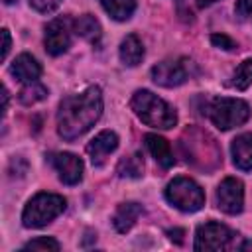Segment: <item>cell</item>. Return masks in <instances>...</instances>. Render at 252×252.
Returning <instances> with one entry per match:
<instances>
[{
  "label": "cell",
  "instance_id": "3",
  "mask_svg": "<svg viewBox=\"0 0 252 252\" xmlns=\"http://www.w3.org/2000/svg\"><path fill=\"white\" fill-rule=\"evenodd\" d=\"M67 207V201L57 193H37L28 201L22 213V224L26 228H41L57 219Z\"/></svg>",
  "mask_w": 252,
  "mask_h": 252
},
{
  "label": "cell",
  "instance_id": "2",
  "mask_svg": "<svg viewBox=\"0 0 252 252\" xmlns=\"http://www.w3.org/2000/svg\"><path fill=\"white\" fill-rule=\"evenodd\" d=\"M130 106L134 110V114L148 126L152 128H161V130H169L177 124V112L173 106H169L163 98H159L158 94H154L152 91L140 89L132 94Z\"/></svg>",
  "mask_w": 252,
  "mask_h": 252
},
{
  "label": "cell",
  "instance_id": "20",
  "mask_svg": "<svg viewBox=\"0 0 252 252\" xmlns=\"http://www.w3.org/2000/svg\"><path fill=\"white\" fill-rule=\"evenodd\" d=\"M116 173L120 177H128V179H138L144 175V159H142V154H132V156H126L118 161V167H116Z\"/></svg>",
  "mask_w": 252,
  "mask_h": 252
},
{
  "label": "cell",
  "instance_id": "28",
  "mask_svg": "<svg viewBox=\"0 0 252 252\" xmlns=\"http://www.w3.org/2000/svg\"><path fill=\"white\" fill-rule=\"evenodd\" d=\"M2 39H4V43H2V59H6V55H8V51H10V32L4 28L2 30Z\"/></svg>",
  "mask_w": 252,
  "mask_h": 252
},
{
  "label": "cell",
  "instance_id": "8",
  "mask_svg": "<svg viewBox=\"0 0 252 252\" xmlns=\"http://www.w3.org/2000/svg\"><path fill=\"white\" fill-rule=\"evenodd\" d=\"M238 240V234L220 222H205L195 232V250H228L234 248ZM238 248V246H236Z\"/></svg>",
  "mask_w": 252,
  "mask_h": 252
},
{
  "label": "cell",
  "instance_id": "24",
  "mask_svg": "<svg viewBox=\"0 0 252 252\" xmlns=\"http://www.w3.org/2000/svg\"><path fill=\"white\" fill-rule=\"evenodd\" d=\"M211 43L215 47H219V49H224V51H234L236 49V43L224 33H213L211 35Z\"/></svg>",
  "mask_w": 252,
  "mask_h": 252
},
{
  "label": "cell",
  "instance_id": "21",
  "mask_svg": "<svg viewBox=\"0 0 252 252\" xmlns=\"http://www.w3.org/2000/svg\"><path fill=\"white\" fill-rule=\"evenodd\" d=\"M18 98H20L22 104L32 106V104L41 102V100L47 98V89H45L41 83H37V81H33V83H26V87L20 91Z\"/></svg>",
  "mask_w": 252,
  "mask_h": 252
},
{
  "label": "cell",
  "instance_id": "14",
  "mask_svg": "<svg viewBox=\"0 0 252 252\" xmlns=\"http://www.w3.org/2000/svg\"><path fill=\"white\" fill-rule=\"evenodd\" d=\"M144 142H146V148L148 152L152 154V158L163 167V169H169L173 163H175V158H173V152L169 148V142L158 134H146L144 136Z\"/></svg>",
  "mask_w": 252,
  "mask_h": 252
},
{
  "label": "cell",
  "instance_id": "10",
  "mask_svg": "<svg viewBox=\"0 0 252 252\" xmlns=\"http://www.w3.org/2000/svg\"><path fill=\"white\" fill-rule=\"evenodd\" d=\"M71 20L55 18L45 26V49L49 55H61L71 45Z\"/></svg>",
  "mask_w": 252,
  "mask_h": 252
},
{
  "label": "cell",
  "instance_id": "11",
  "mask_svg": "<svg viewBox=\"0 0 252 252\" xmlns=\"http://www.w3.org/2000/svg\"><path fill=\"white\" fill-rule=\"evenodd\" d=\"M47 161L53 165V169L57 171L59 179L65 185H77L83 179V161L75 154H69V152L49 154Z\"/></svg>",
  "mask_w": 252,
  "mask_h": 252
},
{
  "label": "cell",
  "instance_id": "6",
  "mask_svg": "<svg viewBox=\"0 0 252 252\" xmlns=\"http://www.w3.org/2000/svg\"><path fill=\"white\" fill-rule=\"evenodd\" d=\"M195 73H197V67L187 57L165 59V61L152 67L154 83H158L159 87H165V89H173V87H179V85L187 83Z\"/></svg>",
  "mask_w": 252,
  "mask_h": 252
},
{
  "label": "cell",
  "instance_id": "1",
  "mask_svg": "<svg viewBox=\"0 0 252 252\" xmlns=\"http://www.w3.org/2000/svg\"><path fill=\"white\" fill-rule=\"evenodd\" d=\"M102 114V93L87 87L83 93L65 96L57 110V132L65 140H75L89 132Z\"/></svg>",
  "mask_w": 252,
  "mask_h": 252
},
{
  "label": "cell",
  "instance_id": "31",
  "mask_svg": "<svg viewBox=\"0 0 252 252\" xmlns=\"http://www.w3.org/2000/svg\"><path fill=\"white\" fill-rule=\"evenodd\" d=\"M14 2H16V0H4V4H8V6H10V4H14Z\"/></svg>",
  "mask_w": 252,
  "mask_h": 252
},
{
  "label": "cell",
  "instance_id": "26",
  "mask_svg": "<svg viewBox=\"0 0 252 252\" xmlns=\"http://www.w3.org/2000/svg\"><path fill=\"white\" fill-rule=\"evenodd\" d=\"M236 14L240 18H248L252 16V0H236Z\"/></svg>",
  "mask_w": 252,
  "mask_h": 252
},
{
  "label": "cell",
  "instance_id": "27",
  "mask_svg": "<svg viewBox=\"0 0 252 252\" xmlns=\"http://www.w3.org/2000/svg\"><path fill=\"white\" fill-rule=\"evenodd\" d=\"M173 242H177V244H181L183 242V234H185V230L183 228H169L167 232H165Z\"/></svg>",
  "mask_w": 252,
  "mask_h": 252
},
{
  "label": "cell",
  "instance_id": "5",
  "mask_svg": "<svg viewBox=\"0 0 252 252\" xmlns=\"http://www.w3.org/2000/svg\"><path fill=\"white\" fill-rule=\"evenodd\" d=\"M165 199L183 213H195L205 205L203 189L189 177H175L165 187Z\"/></svg>",
  "mask_w": 252,
  "mask_h": 252
},
{
  "label": "cell",
  "instance_id": "25",
  "mask_svg": "<svg viewBox=\"0 0 252 252\" xmlns=\"http://www.w3.org/2000/svg\"><path fill=\"white\" fill-rule=\"evenodd\" d=\"M61 4V0H30V6L41 14H49L53 10H57Z\"/></svg>",
  "mask_w": 252,
  "mask_h": 252
},
{
  "label": "cell",
  "instance_id": "13",
  "mask_svg": "<svg viewBox=\"0 0 252 252\" xmlns=\"http://www.w3.org/2000/svg\"><path fill=\"white\" fill-rule=\"evenodd\" d=\"M10 73H12L18 81H22V83H33V81H37L39 75H41V65H39L37 59L32 57L30 53H22V55H18V57L14 59V63H12V67H10Z\"/></svg>",
  "mask_w": 252,
  "mask_h": 252
},
{
  "label": "cell",
  "instance_id": "17",
  "mask_svg": "<svg viewBox=\"0 0 252 252\" xmlns=\"http://www.w3.org/2000/svg\"><path fill=\"white\" fill-rule=\"evenodd\" d=\"M144 59V45L136 33H130L120 43V61L126 67H136Z\"/></svg>",
  "mask_w": 252,
  "mask_h": 252
},
{
  "label": "cell",
  "instance_id": "22",
  "mask_svg": "<svg viewBox=\"0 0 252 252\" xmlns=\"http://www.w3.org/2000/svg\"><path fill=\"white\" fill-rule=\"evenodd\" d=\"M230 85H232L234 89H238V91H246V89L252 85V59H244V61L236 67Z\"/></svg>",
  "mask_w": 252,
  "mask_h": 252
},
{
  "label": "cell",
  "instance_id": "4",
  "mask_svg": "<svg viewBox=\"0 0 252 252\" xmlns=\"http://www.w3.org/2000/svg\"><path fill=\"white\" fill-rule=\"evenodd\" d=\"M207 114L219 130H230V128L242 126L250 118V106L240 98L219 96L211 100Z\"/></svg>",
  "mask_w": 252,
  "mask_h": 252
},
{
  "label": "cell",
  "instance_id": "7",
  "mask_svg": "<svg viewBox=\"0 0 252 252\" xmlns=\"http://www.w3.org/2000/svg\"><path fill=\"white\" fill-rule=\"evenodd\" d=\"M181 148L185 152L187 163L191 161L197 167L209 169L205 163L207 159H213L215 163L219 161V150H217L215 140L201 130H187L185 136L181 138Z\"/></svg>",
  "mask_w": 252,
  "mask_h": 252
},
{
  "label": "cell",
  "instance_id": "12",
  "mask_svg": "<svg viewBox=\"0 0 252 252\" xmlns=\"http://www.w3.org/2000/svg\"><path fill=\"white\" fill-rule=\"evenodd\" d=\"M118 148V136L112 130H102L98 132L89 144H87V154L93 161L94 167H100L106 158Z\"/></svg>",
  "mask_w": 252,
  "mask_h": 252
},
{
  "label": "cell",
  "instance_id": "9",
  "mask_svg": "<svg viewBox=\"0 0 252 252\" xmlns=\"http://www.w3.org/2000/svg\"><path fill=\"white\" fill-rule=\"evenodd\" d=\"M217 207L226 215H238L244 207V185L236 177H226L217 187Z\"/></svg>",
  "mask_w": 252,
  "mask_h": 252
},
{
  "label": "cell",
  "instance_id": "23",
  "mask_svg": "<svg viewBox=\"0 0 252 252\" xmlns=\"http://www.w3.org/2000/svg\"><path fill=\"white\" fill-rule=\"evenodd\" d=\"M24 250H53V252H57L59 242L53 240V238H47V236H39V238H33L30 242H26Z\"/></svg>",
  "mask_w": 252,
  "mask_h": 252
},
{
  "label": "cell",
  "instance_id": "19",
  "mask_svg": "<svg viewBox=\"0 0 252 252\" xmlns=\"http://www.w3.org/2000/svg\"><path fill=\"white\" fill-rule=\"evenodd\" d=\"M98 2L104 8V12L116 22L128 20L136 10V0H98Z\"/></svg>",
  "mask_w": 252,
  "mask_h": 252
},
{
  "label": "cell",
  "instance_id": "16",
  "mask_svg": "<svg viewBox=\"0 0 252 252\" xmlns=\"http://www.w3.org/2000/svg\"><path fill=\"white\" fill-rule=\"evenodd\" d=\"M140 215H142V207L138 203H134V201L122 203V205H118V209H116V213L112 217V224H114V228L118 232L124 234V232H128L136 224Z\"/></svg>",
  "mask_w": 252,
  "mask_h": 252
},
{
  "label": "cell",
  "instance_id": "29",
  "mask_svg": "<svg viewBox=\"0 0 252 252\" xmlns=\"http://www.w3.org/2000/svg\"><path fill=\"white\" fill-rule=\"evenodd\" d=\"M8 110V89L2 87V114H6Z\"/></svg>",
  "mask_w": 252,
  "mask_h": 252
},
{
  "label": "cell",
  "instance_id": "18",
  "mask_svg": "<svg viewBox=\"0 0 252 252\" xmlns=\"http://www.w3.org/2000/svg\"><path fill=\"white\" fill-rule=\"evenodd\" d=\"M73 32H75L79 37H83V39H87V41H91V43H98V41H100V35H102L100 24H98V20H96L93 14H83V16H79V18L73 22Z\"/></svg>",
  "mask_w": 252,
  "mask_h": 252
},
{
  "label": "cell",
  "instance_id": "30",
  "mask_svg": "<svg viewBox=\"0 0 252 252\" xmlns=\"http://www.w3.org/2000/svg\"><path fill=\"white\" fill-rule=\"evenodd\" d=\"M215 2H219V0H197V6H199V8H207V6L215 4Z\"/></svg>",
  "mask_w": 252,
  "mask_h": 252
},
{
  "label": "cell",
  "instance_id": "15",
  "mask_svg": "<svg viewBox=\"0 0 252 252\" xmlns=\"http://www.w3.org/2000/svg\"><path fill=\"white\" fill-rule=\"evenodd\" d=\"M230 154H232V161L238 169L250 171L252 169V132L236 136L232 140Z\"/></svg>",
  "mask_w": 252,
  "mask_h": 252
}]
</instances>
